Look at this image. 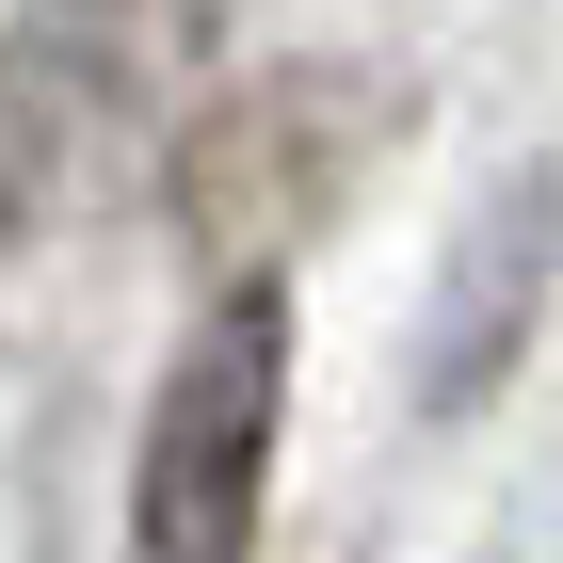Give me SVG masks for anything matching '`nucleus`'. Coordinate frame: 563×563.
<instances>
[{"mask_svg":"<svg viewBox=\"0 0 563 563\" xmlns=\"http://www.w3.org/2000/svg\"><path fill=\"white\" fill-rule=\"evenodd\" d=\"M274 419H290V290L242 274V290H210V322L177 339L162 402H145V467H130L145 563H258Z\"/></svg>","mask_w":563,"mask_h":563,"instance_id":"obj_1","label":"nucleus"},{"mask_svg":"<svg viewBox=\"0 0 563 563\" xmlns=\"http://www.w3.org/2000/svg\"><path fill=\"white\" fill-rule=\"evenodd\" d=\"M354 130H371V81H339V65L242 81L210 130L177 145V225H194V258H210L225 290H242V274H274V242H290V225L339 194Z\"/></svg>","mask_w":563,"mask_h":563,"instance_id":"obj_2","label":"nucleus"},{"mask_svg":"<svg viewBox=\"0 0 563 563\" xmlns=\"http://www.w3.org/2000/svg\"><path fill=\"white\" fill-rule=\"evenodd\" d=\"M548 242H563V177H499L467 225V258H451V322H434V402H483L499 387V354L531 339V306H548Z\"/></svg>","mask_w":563,"mask_h":563,"instance_id":"obj_3","label":"nucleus"},{"mask_svg":"<svg viewBox=\"0 0 563 563\" xmlns=\"http://www.w3.org/2000/svg\"><path fill=\"white\" fill-rule=\"evenodd\" d=\"M225 16H242V0H65L48 33H65V65H81L97 97H130L145 65H177V48H210Z\"/></svg>","mask_w":563,"mask_h":563,"instance_id":"obj_4","label":"nucleus"}]
</instances>
